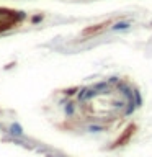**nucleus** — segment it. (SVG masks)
<instances>
[{
	"instance_id": "obj_2",
	"label": "nucleus",
	"mask_w": 152,
	"mask_h": 157,
	"mask_svg": "<svg viewBox=\"0 0 152 157\" xmlns=\"http://www.w3.org/2000/svg\"><path fill=\"white\" fill-rule=\"evenodd\" d=\"M127 28H129V23H127V21L116 23L115 26H113V29H115V31H120V29H127Z\"/></svg>"
},
{
	"instance_id": "obj_1",
	"label": "nucleus",
	"mask_w": 152,
	"mask_h": 157,
	"mask_svg": "<svg viewBox=\"0 0 152 157\" xmlns=\"http://www.w3.org/2000/svg\"><path fill=\"white\" fill-rule=\"evenodd\" d=\"M132 97H134V103H136V108L142 106V97H141V92L137 90V88H134V90H132Z\"/></svg>"
},
{
	"instance_id": "obj_3",
	"label": "nucleus",
	"mask_w": 152,
	"mask_h": 157,
	"mask_svg": "<svg viewBox=\"0 0 152 157\" xmlns=\"http://www.w3.org/2000/svg\"><path fill=\"white\" fill-rule=\"evenodd\" d=\"M110 82H111V83H113V82H118V77H111V78H110Z\"/></svg>"
}]
</instances>
